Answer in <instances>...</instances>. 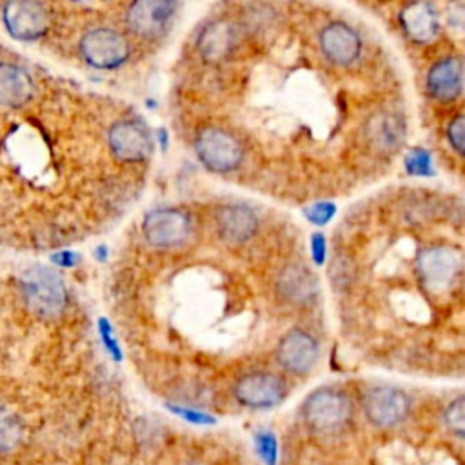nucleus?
Here are the masks:
<instances>
[{"mask_svg":"<svg viewBox=\"0 0 465 465\" xmlns=\"http://www.w3.org/2000/svg\"><path fill=\"white\" fill-rule=\"evenodd\" d=\"M302 418L311 430L329 434L340 430L351 421L352 401L345 392L334 387H322L305 398L302 405Z\"/></svg>","mask_w":465,"mask_h":465,"instance_id":"1","label":"nucleus"},{"mask_svg":"<svg viewBox=\"0 0 465 465\" xmlns=\"http://www.w3.org/2000/svg\"><path fill=\"white\" fill-rule=\"evenodd\" d=\"M22 292L29 309L44 318L58 316L65 305V285L62 278L53 269L42 265L24 272Z\"/></svg>","mask_w":465,"mask_h":465,"instance_id":"2","label":"nucleus"},{"mask_svg":"<svg viewBox=\"0 0 465 465\" xmlns=\"http://www.w3.org/2000/svg\"><path fill=\"white\" fill-rule=\"evenodd\" d=\"M232 394L240 405L252 411H265L283 401L287 396V385L274 372L252 371L238 378Z\"/></svg>","mask_w":465,"mask_h":465,"instance_id":"3","label":"nucleus"},{"mask_svg":"<svg viewBox=\"0 0 465 465\" xmlns=\"http://www.w3.org/2000/svg\"><path fill=\"white\" fill-rule=\"evenodd\" d=\"M361 405L365 418L378 429L400 425L411 411L409 396L392 385H374L367 389Z\"/></svg>","mask_w":465,"mask_h":465,"instance_id":"4","label":"nucleus"},{"mask_svg":"<svg viewBox=\"0 0 465 465\" xmlns=\"http://www.w3.org/2000/svg\"><path fill=\"white\" fill-rule=\"evenodd\" d=\"M274 354L282 369L291 374L303 376L314 369L320 356V345L311 332L294 327L280 338Z\"/></svg>","mask_w":465,"mask_h":465,"instance_id":"5","label":"nucleus"},{"mask_svg":"<svg viewBox=\"0 0 465 465\" xmlns=\"http://www.w3.org/2000/svg\"><path fill=\"white\" fill-rule=\"evenodd\" d=\"M461 271V254L456 249L438 245L425 249L418 258V272L423 285L432 292L447 291Z\"/></svg>","mask_w":465,"mask_h":465,"instance_id":"6","label":"nucleus"},{"mask_svg":"<svg viewBox=\"0 0 465 465\" xmlns=\"http://www.w3.org/2000/svg\"><path fill=\"white\" fill-rule=\"evenodd\" d=\"M4 24L16 40H36L49 27V13L40 0H7Z\"/></svg>","mask_w":465,"mask_h":465,"instance_id":"7","label":"nucleus"},{"mask_svg":"<svg viewBox=\"0 0 465 465\" xmlns=\"http://www.w3.org/2000/svg\"><path fill=\"white\" fill-rule=\"evenodd\" d=\"M196 153L205 167L216 173L234 169L242 162V147L229 133L207 127L196 138Z\"/></svg>","mask_w":465,"mask_h":465,"instance_id":"8","label":"nucleus"},{"mask_svg":"<svg viewBox=\"0 0 465 465\" xmlns=\"http://www.w3.org/2000/svg\"><path fill=\"white\" fill-rule=\"evenodd\" d=\"M80 53L93 67L113 69L127 58L129 45L120 33L100 27L84 35L80 42Z\"/></svg>","mask_w":465,"mask_h":465,"instance_id":"9","label":"nucleus"},{"mask_svg":"<svg viewBox=\"0 0 465 465\" xmlns=\"http://www.w3.org/2000/svg\"><path fill=\"white\" fill-rule=\"evenodd\" d=\"M143 234L154 247H178L191 234V220L176 209H156L145 216Z\"/></svg>","mask_w":465,"mask_h":465,"instance_id":"10","label":"nucleus"},{"mask_svg":"<svg viewBox=\"0 0 465 465\" xmlns=\"http://www.w3.org/2000/svg\"><path fill=\"white\" fill-rule=\"evenodd\" d=\"M174 9L176 0H134L127 9V24L136 35L156 38L167 29Z\"/></svg>","mask_w":465,"mask_h":465,"instance_id":"11","label":"nucleus"},{"mask_svg":"<svg viewBox=\"0 0 465 465\" xmlns=\"http://www.w3.org/2000/svg\"><path fill=\"white\" fill-rule=\"evenodd\" d=\"M113 153L125 162H140L153 151V142L145 127L136 122H120L109 131Z\"/></svg>","mask_w":465,"mask_h":465,"instance_id":"12","label":"nucleus"},{"mask_svg":"<svg viewBox=\"0 0 465 465\" xmlns=\"http://www.w3.org/2000/svg\"><path fill=\"white\" fill-rule=\"evenodd\" d=\"M320 44L323 49V54L332 62L340 65L351 64L358 53H360V38L358 35L345 24L334 22L329 24L322 35Z\"/></svg>","mask_w":465,"mask_h":465,"instance_id":"13","label":"nucleus"},{"mask_svg":"<svg viewBox=\"0 0 465 465\" xmlns=\"http://www.w3.org/2000/svg\"><path fill=\"white\" fill-rule=\"evenodd\" d=\"M218 234L229 243H243L256 231V216L254 213L242 203H231L218 211L216 214Z\"/></svg>","mask_w":465,"mask_h":465,"instance_id":"14","label":"nucleus"},{"mask_svg":"<svg viewBox=\"0 0 465 465\" xmlns=\"http://www.w3.org/2000/svg\"><path fill=\"white\" fill-rule=\"evenodd\" d=\"M278 291L287 302L294 305H305L316 298L318 283L307 267L294 263L280 272Z\"/></svg>","mask_w":465,"mask_h":465,"instance_id":"15","label":"nucleus"},{"mask_svg":"<svg viewBox=\"0 0 465 465\" xmlns=\"http://www.w3.org/2000/svg\"><path fill=\"white\" fill-rule=\"evenodd\" d=\"M463 65L460 58H445L438 62L427 78V85L432 96L440 100H452L461 93Z\"/></svg>","mask_w":465,"mask_h":465,"instance_id":"16","label":"nucleus"},{"mask_svg":"<svg viewBox=\"0 0 465 465\" xmlns=\"http://www.w3.org/2000/svg\"><path fill=\"white\" fill-rule=\"evenodd\" d=\"M33 94L31 76L18 65L0 64V105L20 107Z\"/></svg>","mask_w":465,"mask_h":465,"instance_id":"17","label":"nucleus"},{"mask_svg":"<svg viewBox=\"0 0 465 465\" xmlns=\"http://www.w3.org/2000/svg\"><path fill=\"white\" fill-rule=\"evenodd\" d=\"M401 24L405 33L414 42H430L438 33V16L434 9L423 2H414L401 11Z\"/></svg>","mask_w":465,"mask_h":465,"instance_id":"18","label":"nucleus"},{"mask_svg":"<svg viewBox=\"0 0 465 465\" xmlns=\"http://www.w3.org/2000/svg\"><path fill=\"white\" fill-rule=\"evenodd\" d=\"M234 45V29L227 22H211L198 38V49L205 60H220Z\"/></svg>","mask_w":465,"mask_h":465,"instance_id":"19","label":"nucleus"},{"mask_svg":"<svg viewBox=\"0 0 465 465\" xmlns=\"http://www.w3.org/2000/svg\"><path fill=\"white\" fill-rule=\"evenodd\" d=\"M24 440V423L16 412L0 407V454L13 452Z\"/></svg>","mask_w":465,"mask_h":465,"instance_id":"20","label":"nucleus"},{"mask_svg":"<svg viewBox=\"0 0 465 465\" xmlns=\"http://www.w3.org/2000/svg\"><path fill=\"white\" fill-rule=\"evenodd\" d=\"M443 421L447 430L456 436L463 438L465 436V398L458 396L454 398L443 411Z\"/></svg>","mask_w":465,"mask_h":465,"instance_id":"21","label":"nucleus"},{"mask_svg":"<svg viewBox=\"0 0 465 465\" xmlns=\"http://www.w3.org/2000/svg\"><path fill=\"white\" fill-rule=\"evenodd\" d=\"M405 167L412 174H430V156L427 151H411L405 158Z\"/></svg>","mask_w":465,"mask_h":465,"instance_id":"22","label":"nucleus"},{"mask_svg":"<svg viewBox=\"0 0 465 465\" xmlns=\"http://www.w3.org/2000/svg\"><path fill=\"white\" fill-rule=\"evenodd\" d=\"M334 214V205L332 203H325V202H320V203H314L311 207L305 209V216L316 223V225H323L327 223Z\"/></svg>","mask_w":465,"mask_h":465,"instance_id":"23","label":"nucleus"},{"mask_svg":"<svg viewBox=\"0 0 465 465\" xmlns=\"http://www.w3.org/2000/svg\"><path fill=\"white\" fill-rule=\"evenodd\" d=\"M449 142L456 149V153H463L465 149V118L458 116L449 125Z\"/></svg>","mask_w":465,"mask_h":465,"instance_id":"24","label":"nucleus"},{"mask_svg":"<svg viewBox=\"0 0 465 465\" xmlns=\"http://www.w3.org/2000/svg\"><path fill=\"white\" fill-rule=\"evenodd\" d=\"M262 445H260V452H262V458L267 461V463H272V460H274V456H276V445H274V441H272V438H269V436H263L262 440Z\"/></svg>","mask_w":465,"mask_h":465,"instance_id":"25","label":"nucleus"},{"mask_svg":"<svg viewBox=\"0 0 465 465\" xmlns=\"http://www.w3.org/2000/svg\"><path fill=\"white\" fill-rule=\"evenodd\" d=\"M312 254H314V260H316L318 263L323 262L325 242H323V236H322V234H314V238H312Z\"/></svg>","mask_w":465,"mask_h":465,"instance_id":"26","label":"nucleus"},{"mask_svg":"<svg viewBox=\"0 0 465 465\" xmlns=\"http://www.w3.org/2000/svg\"><path fill=\"white\" fill-rule=\"evenodd\" d=\"M54 262L60 265H73L74 263V256L71 252H60L58 256H54Z\"/></svg>","mask_w":465,"mask_h":465,"instance_id":"27","label":"nucleus"}]
</instances>
